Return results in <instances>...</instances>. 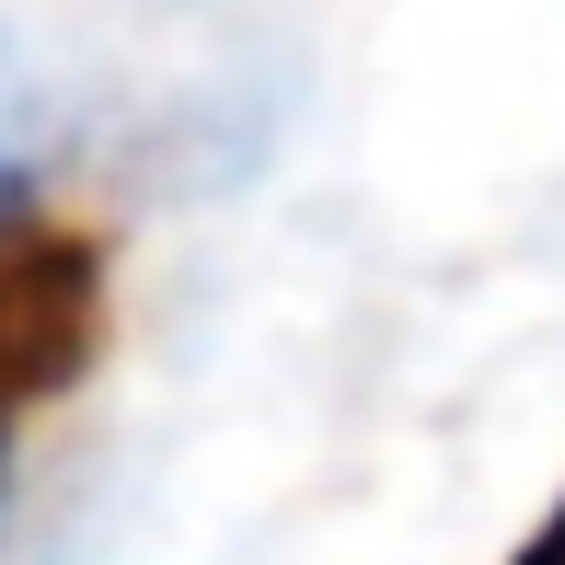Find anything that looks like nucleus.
<instances>
[{"label": "nucleus", "instance_id": "obj_1", "mask_svg": "<svg viewBox=\"0 0 565 565\" xmlns=\"http://www.w3.org/2000/svg\"><path fill=\"white\" fill-rule=\"evenodd\" d=\"M23 209H35V127L12 116V127H0V231H12Z\"/></svg>", "mask_w": 565, "mask_h": 565}, {"label": "nucleus", "instance_id": "obj_3", "mask_svg": "<svg viewBox=\"0 0 565 565\" xmlns=\"http://www.w3.org/2000/svg\"><path fill=\"white\" fill-rule=\"evenodd\" d=\"M0 520H12V416H0Z\"/></svg>", "mask_w": 565, "mask_h": 565}, {"label": "nucleus", "instance_id": "obj_2", "mask_svg": "<svg viewBox=\"0 0 565 565\" xmlns=\"http://www.w3.org/2000/svg\"><path fill=\"white\" fill-rule=\"evenodd\" d=\"M520 565H565V508H554V531H543V543H531Z\"/></svg>", "mask_w": 565, "mask_h": 565}]
</instances>
